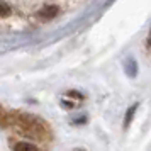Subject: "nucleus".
<instances>
[{
	"label": "nucleus",
	"mask_w": 151,
	"mask_h": 151,
	"mask_svg": "<svg viewBox=\"0 0 151 151\" xmlns=\"http://www.w3.org/2000/svg\"><path fill=\"white\" fill-rule=\"evenodd\" d=\"M17 124H19L24 131L34 134L36 137H39V134H42V121H37V119L32 117V116H22V114H19Z\"/></svg>",
	"instance_id": "obj_1"
},
{
	"label": "nucleus",
	"mask_w": 151,
	"mask_h": 151,
	"mask_svg": "<svg viewBox=\"0 0 151 151\" xmlns=\"http://www.w3.org/2000/svg\"><path fill=\"white\" fill-rule=\"evenodd\" d=\"M10 14H12L10 5L5 4V2H0V17H7V15H10Z\"/></svg>",
	"instance_id": "obj_4"
},
{
	"label": "nucleus",
	"mask_w": 151,
	"mask_h": 151,
	"mask_svg": "<svg viewBox=\"0 0 151 151\" xmlns=\"http://www.w3.org/2000/svg\"><path fill=\"white\" fill-rule=\"evenodd\" d=\"M76 151H83V150H76Z\"/></svg>",
	"instance_id": "obj_7"
},
{
	"label": "nucleus",
	"mask_w": 151,
	"mask_h": 151,
	"mask_svg": "<svg viewBox=\"0 0 151 151\" xmlns=\"http://www.w3.org/2000/svg\"><path fill=\"white\" fill-rule=\"evenodd\" d=\"M5 119H7V116H5V112H4V109L0 107V124L5 122Z\"/></svg>",
	"instance_id": "obj_6"
},
{
	"label": "nucleus",
	"mask_w": 151,
	"mask_h": 151,
	"mask_svg": "<svg viewBox=\"0 0 151 151\" xmlns=\"http://www.w3.org/2000/svg\"><path fill=\"white\" fill-rule=\"evenodd\" d=\"M56 14H58V7H55V5H48V7H44L39 12V15L42 19H53Z\"/></svg>",
	"instance_id": "obj_2"
},
{
	"label": "nucleus",
	"mask_w": 151,
	"mask_h": 151,
	"mask_svg": "<svg viewBox=\"0 0 151 151\" xmlns=\"http://www.w3.org/2000/svg\"><path fill=\"white\" fill-rule=\"evenodd\" d=\"M14 151H39V150L31 143H17L15 148H14Z\"/></svg>",
	"instance_id": "obj_3"
},
{
	"label": "nucleus",
	"mask_w": 151,
	"mask_h": 151,
	"mask_svg": "<svg viewBox=\"0 0 151 151\" xmlns=\"http://www.w3.org/2000/svg\"><path fill=\"white\" fill-rule=\"evenodd\" d=\"M134 112H136V105H134V107H131V109H129V114L126 116V126H129L131 119H132V116H134Z\"/></svg>",
	"instance_id": "obj_5"
}]
</instances>
